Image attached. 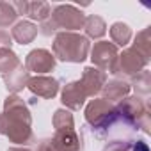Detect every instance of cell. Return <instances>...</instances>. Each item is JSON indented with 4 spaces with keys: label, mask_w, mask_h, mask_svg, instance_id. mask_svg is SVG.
I'll return each instance as SVG.
<instances>
[{
    "label": "cell",
    "mask_w": 151,
    "mask_h": 151,
    "mask_svg": "<svg viewBox=\"0 0 151 151\" xmlns=\"http://www.w3.org/2000/svg\"><path fill=\"white\" fill-rule=\"evenodd\" d=\"M133 151H149V149H147V146H146L144 142H140V140H139V142H135Z\"/></svg>",
    "instance_id": "cell-1"
}]
</instances>
